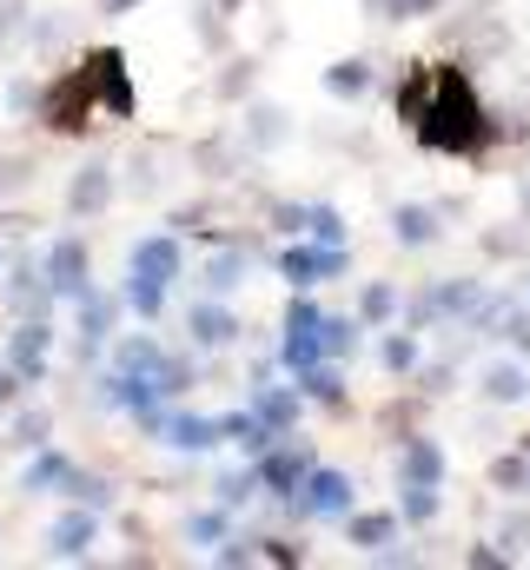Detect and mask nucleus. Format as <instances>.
I'll list each match as a JSON object with an SVG mask.
<instances>
[{"label": "nucleus", "instance_id": "1a4fd4ad", "mask_svg": "<svg viewBox=\"0 0 530 570\" xmlns=\"http://www.w3.org/2000/svg\"><path fill=\"white\" fill-rule=\"evenodd\" d=\"M345 266H352L345 246H292V253H278V273H285L292 292H305V285H318V279H338Z\"/></svg>", "mask_w": 530, "mask_h": 570}, {"label": "nucleus", "instance_id": "412c9836", "mask_svg": "<svg viewBox=\"0 0 530 570\" xmlns=\"http://www.w3.org/2000/svg\"><path fill=\"white\" fill-rule=\"evenodd\" d=\"M372 80H379V73H372V60H359V53L325 67V94H332V100H365V94H372Z\"/></svg>", "mask_w": 530, "mask_h": 570}, {"label": "nucleus", "instance_id": "c756f323", "mask_svg": "<svg viewBox=\"0 0 530 570\" xmlns=\"http://www.w3.org/2000/svg\"><path fill=\"white\" fill-rule=\"evenodd\" d=\"M491 484H498V491H530V451L524 444L491 458Z\"/></svg>", "mask_w": 530, "mask_h": 570}, {"label": "nucleus", "instance_id": "473e14b6", "mask_svg": "<svg viewBox=\"0 0 530 570\" xmlns=\"http://www.w3.org/2000/svg\"><path fill=\"white\" fill-rule=\"evenodd\" d=\"M318 345H325V358L359 352V318H318Z\"/></svg>", "mask_w": 530, "mask_h": 570}, {"label": "nucleus", "instance_id": "58836bf2", "mask_svg": "<svg viewBox=\"0 0 530 570\" xmlns=\"http://www.w3.org/2000/svg\"><path fill=\"white\" fill-rule=\"evenodd\" d=\"M305 233H312L318 246H345V226H338L332 206H305Z\"/></svg>", "mask_w": 530, "mask_h": 570}, {"label": "nucleus", "instance_id": "cd10ccee", "mask_svg": "<svg viewBox=\"0 0 530 570\" xmlns=\"http://www.w3.org/2000/svg\"><path fill=\"white\" fill-rule=\"evenodd\" d=\"M107 325H114V298H100L94 285L80 292V352H94L100 338H107Z\"/></svg>", "mask_w": 530, "mask_h": 570}, {"label": "nucleus", "instance_id": "e433bc0d", "mask_svg": "<svg viewBox=\"0 0 530 570\" xmlns=\"http://www.w3.org/2000/svg\"><path fill=\"white\" fill-rule=\"evenodd\" d=\"M213 491H219V504H226V511H239V504H253V491H259V471H226Z\"/></svg>", "mask_w": 530, "mask_h": 570}, {"label": "nucleus", "instance_id": "e2e57ef3", "mask_svg": "<svg viewBox=\"0 0 530 570\" xmlns=\"http://www.w3.org/2000/svg\"><path fill=\"white\" fill-rule=\"evenodd\" d=\"M524 451H530V431H524Z\"/></svg>", "mask_w": 530, "mask_h": 570}, {"label": "nucleus", "instance_id": "f704fd0d", "mask_svg": "<svg viewBox=\"0 0 530 570\" xmlns=\"http://www.w3.org/2000/svg\"><path fill=\"white\" fill-rule=\"evenodd\" d=\"M398 312V285H365L359 292V325H385Z\"/></svg>", "mask_w": 530, "mask_h": 570}, {"label": "nucleus", "instance_id": "3c124183", "mask_svg": "<svg viewBox=\"0 0 530 570\" xmlns=\"http://www.w3.org/2000/svg\"><path fill=\"white\" fill-rule=\"evenodd\" d=\"M199 40H206L213 53L226 47V13H219V7H213V13H199Z\"/></svg>", "mask_w": 530, "mask_h": 570}, {"label": "nucleus", "instance_id": "4d7b16f0", "mask_svg": "<svg viewBox=\"0 0 530 570\" xmlns=\"http://www.w3.org/2000/svg\"><path fill=\"white\" fill-rule=\"evenodd\" d=\"M444 385H451V365H431V372H424V392H431V399H438V392H444Z\"/></svg>", "mask_w": 530, "mask_h": 570}, {"label": "nucleus", "instance_id": "680f3d73", "mask_svg": "<svg viewBox=\"0 0 530 570\" xmlns=\"http://www.w3.org/2000/svg\"><path fill=\"white\" fill-rule=\"evenodd\" d=\"M524 213H530V186H524Z\"/></svg>", "mask_w": 530, "mask_h": 570}, {"label": "nucleus", "instance_id": "f03ea898", "mask_svg": "<svg viewBox=\"0 0 530 570\" xmlns=\"http://www.w3.org/2000/svg\"><path fill=\"white\" fill-rule=\"evenodd\" d=\"M179 279V239L173 233H153L132 246V285H127V305L139 318H159L166 305V285Z\"/></svg>", "mask_w": 530, "mask_h": 570}, {"label": "nucleus", "instance_id": "bb28decb", "mask_svg": "<svg viewBox=\"0 0 530 570\" xmlns=\"http://www.w3.org/2000/svg\"><path fill=\"white\" fill-rule=\"evenodd\" d=\"M159 186H166V159H159V146H139L127 159V193L132 199H153Z\"/></svg>", "mask_w": 530, "mask_h": 570}, {"label": "nucleus", "instance_id": "dca6fc26", "mask_svg": "<svg viewBox=\"0 0 530 570\" xmlns=\"http://www.w3.org/2000/svg\"><path fill=\"white\" fill-rule=\"evenodd\" d=\"M431 80H438V67H431V60H404L398 94H392V107H398V120H404V127H418V120H424V107H431Z\"/></svg>", "mask_w": 530, "mask_h": 570}, {"label": "nucleus", "instance_id": "4be33fe9", "mask_svg": "<svg viewBox=\"0 0 530 570\" xmlns=\"http://www.w3.org/2000/svg\"><path fill=\"white\" fill-rule=\"evenodd\" d=\"M298 392H305V399H318L325 412H345V379H338V358L305 365V372H298Z\"/></svg>", "mask_w": 530, "mask_h": 570}, {"label": "nucleus", "instance_id": "864d4df0", "mask_svg": "<svg viewBox=\"0 0 530 570\" xmlns=\"http://www.w3.org/2000/svg\"><path fill=\"white\" fill-rule=\"evenodd\" d=\"M272 226H278V233H305V206H285V199H278V206H272Z\"/></svg>", "mask_w": 530, "mask_h": 570}, {"label": "nucleus", "instance_id": "39448f33", "mask_svg": "<svg viewBox=\"0 0 530 570\" xmlns=\"http://www.w3.org/2000/svg\"><path fill=\"white\" fill-rule=\"evenodd\" d=\"M80 73H87V87H94L107 120H132V80H127V53L120 47H94L80 60Z\"/></svg>", "mask_w": 530, "mask_h": 570}, {"label": "nucleus", "instance_id": "a211bd4d", "mask_svg": "<svg viewBox=\"0 0 530 570\" xmlns=\"http://www.w3.org/2000/svg\"><path fill=\"white\" fill-rule=\"evenodd\" d=\"M94 538H100L94 504H80V511H67V518L47 531V551H53V558H87V551H94Z\"/></svg>", "mask_w": 530, "mask_h": 570}, {"label": "nucleus", "instance_id": "603ef678", "mask_svg": "<svg viewBox=\"0 0 530 570\" xmlns=\"http://www.w3.org/2000/svg\"><path fill=\"white\" fill-rule=\"evenodd\" d=\"M186 531H193L199 544H213V538H226V518H219V511H199V518H193Z\"/></svg>", "mask_w": 530, "mask_h": 570}, {"label": "nucleus", "instance_id": "49530a36", "mask_svg": "<svg viewBox=\"0 0 530 570\" xmlns=\"http://www.w3.org/2000/svg\"><path fill=\"white\" fill-rule=\"evenodd\" d=\"M60 478H67V458H53V451H47V458L27 471V491H47V484H60Z\"/></svg>", "mask_w": 530, "mask_h": 570}, {"label": "nucleus", "instance_id": "f8f14e48", "mask_svg": "<svg viewBox=\"0 0 530 570\" xmlns=\"http://www.w3.org/2000/svg\"><path fill=\"white\" fill-rule=\"evenodd\" d=\"M47 285H53V292H67V298H80V292L94 285V259H87V239H60V246L47 253Z\"/></svg>", "mask_w": 530, "mask_h": 570}, {"label": "nucleus", "instance_id": "2f4dec72", "mask_svg": "<svg viewBox=\"0 0 530 570\" xmlns=\"http://www.w3.org/2000/svg\"><path fill=\"white\" fill-rule=\"evenodd\" d=\"M166 365V352L153 345V338H120V372H132V379H153Z\"/></svg>", "mask_w": 530, "mask_h": 570}, {"label": "nucleus", "instance_id": "79ce46f5", "mask_svg": "<svg viewBox=\"0 0 530 570\" xmlns=\"http://www.w3.org/2000/svg\"><path fill=\"white\" fill-rule=\"evenodd\" d=\"M60 491H67V498H80V504H94V511L107 504V484H100V478H87V471H73V464H67V478H60Z\"/></svg>", "mask_w": 530, "mask_h": 570}, {"label": "nucleus", "instance_id": "72a5a7b5", "mask_svg": "<svg viewBox=\"0 0 530 570\" xmlns=\"http://www.w3.org/2000/svg\"><path fill=\"white\" fill-rule=\"evenodd\" d=\"M438 504H444V498H438V484H404L398 518H404V524H431V518H438Z\"/></svg>", "mask_w": 530, "mask_h": 570}, {"label": "nucleus", "instance_id": "aec40b11", "mask_svg": "<svg viewBox=\"0 0 530 570\" xmlns=\"http://www.w3.org/2000/svg\"><path fill=\"white\" fill-rule=\"evenodd\" d=\"M298 405H305V392H298V385H253V412H259L272 431L298 425Z\"/></svg>", "mask_w": 530, "mask_h": 570}, {"label": "nucleus", "instance_id": "0eeeda50", "mask_svg": "<svg viewBox=\"0 0 530 570\" xmlns=\"http://www.w3.org/2000/svg\"><path fill=\"white\" fill-rule=\"evenodd\" d=\"M253 471H259V491H272V498L285 504V498L298 491V478L312 471V451H305V444H285V438H272L259 458H253Z\"/></svg>", "mask_w": 530, "mask_h": 570}, {"label": "nucleus", "instance_id": "a878e982", "mask_svg": "<svg viewBox=\"0 0 530 570\" xmlns=\"http://www.w3.org/2000/svg\"><path fill=\"white\" fill-rule=\"evenodd\" d=\"M159 431H166V444H179V451H213L219 444V419H159Z\"/></svg>", "mask_w": 530, "mask_h": 570}, {"label": "nucleus", "instance_id": "9b49d317", "mask_svg": "<svg viewBox=\"0 0 530 570\" xmlns=\"http://www.w3.org/2000/svg\"><path fill=\"white\" fill-rule=\"evenodd\" d=\"M193 173H213V179H233V173H246V140H239V127H219V134H206V140H193Z\"/></svg>", "mask_w": 530, "mask_h": 570}, {"label": "nucleus", "instance_id": "09e8293b", "mask_svg": "<svg viewBox=\"0 0 530 570\" xmlns=\"http://www.w3.org/2000/svg\"><path fill=\"white\" fill-rule=\"evenodd\" d=\"M464 564L471 570H511V551H504V544H471Z\"/></svg>", "mask_w": 530, "mask_h": 570}, {"label": "nucleus", "instance_id": "c03bdc74", "mask_svg": "<svg viewBox=\"0 0 530 570\" xmlns=\"http://www.w3.org/2000/svg\"><path fill=\"white\" fill-rule=\"evenodd\" d=\"M173 233H219V206H179Z\"/></svg>", "mask_w": 530, "mask_h": 570}, {"label": "nucleus", "instance_id": "13d9d810", "mask_svg": "<svg viewBox=\"0 0 530 570\" xmlns=\"http://www.w3.org/2000/svg\"><path fill=\"white\" fill-rule=\"evenodd\" d=\"M13 392H20V379H13V372H0V412L13 405Z\"/></svg>", "mask_w": 530, "mask_h": 570}, {"label": "nucleus", "instance_id": "052dcab7", "mask_svg": "<svg viewBox=\"0 0 530 570\" xmlns=\"http://www.w3.org/2000/svg\"><path fill=\"white\" fill-rule=\"evenodd\" d=\"M213 7H219V13H226V20H233V13H239V7H246V0H213Z\"/></svg>", "mask_w": 530, "mask_h": 570}, {"label": "nucleus", "instance_id": "f257e3e1", "mask_svg": "<svg viewBox=\"0 0 530 570\" xmlns=\"http://www.w3.org/2000/svg\"><path fill=\"white\" fill-rule=\"evenodd\" d=\"M411 134H418L424 153H444V159H484L511 127L478 100L464 60H451V67H438V80H431V107H424V120H418Z\"/></svg>", "mask_w": 530, "mask_h": 570}, {"label": "nucleus", "instance_id": "5fc2aeb1", "mask_svg": "<svg viewBox=\"0 0 530 570\" xmlns=\"http://www.w3.org/2000/svg\"><path fill=\"white\" fill-rule=\"evenodd\" d=\"M219 564H253V544H246V538H233V544L219 551Z\"/></svg>", "mask_w": 530, "mask_h": 570}, {"label": "nucleus", "instance_id": "a18cd8bd", "mask_svg": "<svg viewBox=\"0 0 530 570\" xmlns=\"http://www.w3.org/2000/svg\"><path fill=\"white\" fill-rule=\"evenodd\" d=\"M372 7H379L385 20H418V13H438L444 0H372Z\"/></svg>", "mask_w": 530, "mask_h": 570}, {"label": "nucleus", "instance_id": "c9c22d12", "mask_svg": "<svg viewBox=\"0 0 530 570\" xmlns=\"http://www.w3.org/2000/svg\"><path fill=\"white\" fill-rule=\"evenodd\" d=\"M253 564H305V544H292V538H253Z\"/></svg>", "mask_w": 530, "mask_h": 570}, {"label": "nucleus", "instance_id": "9d476101", "mask_svg": "<svg viewBox=\"0 0 530 570\" xmlns=\"http://www.w3.org/2000/svg\"><path fill=\"white\" fill-rule=\"evenodd\" d=\"M239 140H246V153H278V146L292 140V114H285L278 100H246Z\"/></svg>", "mask_w": 530, "mask_h": 570}, {"label": "nucleus", "instance_id": "ea45409f", "mask_svg": "<svg viewBox=\"0 0 530 570\" xmlns=\"http://www.w3.org/2000/svg\"><path fill=\"white\" fill-rule=\"evenodd\" d=\"M33 186V159L27 153H0V199L7 193H27Z\"/></svg>", "mask_w": 530, "mask_h": 570}, {"label": "nucleus", "instance_id": "4c0bfd02", "mask_svg": "<svg viewBox=\"0 0 530 570\" xmlns=\"http://www.w3.org/2000/svg\"><path fill=\"white\" fill-rule=\"evenodd\" d=\"M379 358H385V372H392V379H404V372L418 365V338H411V332L398 325L392 338H385V352H379Z\"/></svg>", "mask_w": 530, "mask_h": 570}, {"label": "nucleus", "instance_id": "7c9ffc66", "mask_svg": "<svg viewBox=\"0 0 530 570\" xmlns=\"http://www.w3.org/2000/svg\"><path fill=\"white\" fill-rule=\"evenodd\" d=\"M246 259H253L246 246H226V253H213V266H206V285H213V292H233V285L246 279Z\"/></svg>", "mask_w": 530, "mask_h": 570}, {"label": "nucleus", "instance_id": "2eb2a0df", "mask_svg": "<svg viewBox=\"0 0 530 570\" xmlns=\"http://www.w3.org/2000/svg\"><path fill=\"white\" fill-rule=\"evenodd\" d=\"M478 392L491 405H524L530 399V358H491L484 379H478Z\"/></svg>", "mask_w": 530, "mask_h": 570}, {"label": "nucleus", "instance_id": "393cba45", "mask_svg": "<svg viewBox=\"0 0 530 570\" xmlns=\"http://www.w3.org/2000/svg\"><path fill=\"white\" fill-rule=\"evenodd\" d=\"M7 298H13V312H20V318H40V312H47V298H53V285H47V273H33V266H13Z\"/></svg>", "mask_w": 530, "mask_h": 570}, {"label": "nucleus", "instance_id": "7ed1b4c3", "mask_svg": "<svg viewBox=\"0 0 530 570\" xmlns=\"http://www.w3.org/2000/svg\"><path fill=\"white\" fill-rule=\"evenodd\" d=\"M33 107H40V120H47L53 134H67V140H73V134H87V127H94V114H100V100H94V87H87V73H80V67H73V73H60V80H47Z\"/></svg>", "mask_w": 530, "mask_h": 570}, {"label": "nucleus", "instance_id": "423d86ee", "mask_svg": "<svg viewBox=\"0 0 530 570\" xmlns=\"http://www.w3.org/2000/svg\"><path fill=\"white\" fill-rule=\"evenodd\" d=\"M444 47H451L458 60H498V53H511V27H504L498 13H458V20L444 27Z\"/></svg>", "mask_w": 530, "mask_h": 570}, {"label": "nucleus", "instance_id": "6e6d98bb", "mask_svg": "<svg viewBox=\"0 0 530 570\" xmlns=\"http://www.w3.org/2000/svg\"><path fill=\"white\" fill-rule=\"evenodd\" d=\"M411 419H418V405H392L385 412V431H411Z\"/></svg>", "mask_w": 530, "mask_h": 570}, {"label": "nucleus", "instance_id": "6ab92c4d", "mask_svg": "<svg viewBox=\"0 0 530 570\" xmlns=\"http://www.w3.org/2000/svg\"><path fill=\"white\" fill-rule=\"evenodd\" d=\"M392 239L411 246V253H424V246L444 239V219H438L431 206H392Z\"/></svg>", "mask_w": 530, "mask_h": 570}, {"label": "nucleus", "instance_id": "b1692460", "mask_svg": "<svg viewBox=\"0 0 530 570\" xmlns=\"http://www.w3.org/2000/svg\"><path fill=\"white\" fill-rule=\"evenodd\" d=\"M345 538H352V544H365V551L392 544V538H398V511H345Z\"/></svg>", "mask_w": 530, "mask_h": 570}, {"label": "nucleus", "instance_id": "8fccbe9b", "mask_svg": "<svg viewBox=\"0 0 530 570\" xmlns=\"http://www.w3.org/2000/svg\"><path fill=\"white\" fill-rule=\"evenodd\" d=\"M27 27V0H0V47Z\"/></svg>", "mask_w": 530, "mask_h": 570}, {"label": "nucleus", "instance_id": "ddd939ff", "mask_svg": "<svg viewBox=\"0 0 530 570\" xmlns=\"http://www.w3.org/2000/svg\"><path fill=\"white\" fill-rule=\"evenodd\" d=\"M47 345H53L47 318H20V332H13V379L20 385H40L47 379Z\"/></svg>", "mask_w": 530, "mask_h": 570}, {"label": "nucleus", "instance_id": "20e7f679", "mask_svg": "<svg viewBox=\"0 0 530 570\" xmlns=\"http://www.w3.org/2000/svg\"><path fill=\"white\" fill-rule=\"evenodd\" d=\"M352 478L345 471H325V464H312L305 478H298V491L285 498V518H298V524H312V518H345L352 511Z\"/></svg>", "mask_w": 530, "mask_h": 570}, {"label": "nucleus", "instance_id": "6e6552de", "mask_svg": "<svg viewBox=\"0 0 530 570\" xmlns=\"http://www.w3.org/2000/svg\"><path fill=\"white\" fill-rule=\"evenodd\" d=\"M114 193H120L114 166H107V159H87V166L67 179V213H73V219H100V213L114 206Z\"/></svg>", "mask_w": 530, "mask_h": 570}, {"label": "nucleus", "instance_id": "c85d7f7f", "mask_svg": "<svg viewBox=\"0 0 530 570\" xmlns=\"http://www.w3.org/2000/svg\"><path fill=\"white\" fill-rule=\"evenodd\" d=\"M253 80H259V60H226V73L213 80V94L226 107H239V100H253Z\"/></svg>", "mask_w": 530, "mask_h": 570}, {"label": "nucleus", "instance_id": "de8ad7c7", "mask_svg": "<svg viewBox=\"0 0 530 570\" xmlns=\"http://www.w3.org/2000/svg\"><path fill=\"white\" fill-rule=\"evenodd\" d=\"M47 431H53V419H47V412H20V425H13V444H47Z\"/></svg>", "mask_w": 530, "mask_h": 570}, {"label": "nucleus", "instance_id": "37998d69", "mask_svg": "<svg viewBox=\"0 0 530 570\" xmlns=\"http://www.w3.org/2000/svg\"><path fill=\"white\" fill-rule=\"evenodd\" d=\"M498 544H504L511 558L530 544V511H524V504H518V511H504V524H498Z\"/></svg>", "mask_w": 530, "mask_h": 570}, {"label": "nucleus", "instance_id": "f3484780", "mask_svg": "<svg viewBox=\"0 0 530 570\" xmlns=\"http://www.w3.org/2000/svg\"><path fill=\"white\" fill-rule=\"evenodd\" d=\"M404 451H398V478L404 484H444V451H438V438H398Z\"/></svg>", "mask_w": 530, "mask_h": 570}, {"label": "nucleus", "instance_id": "bf43d9fd", "mask_svg": "<svg viewBox=\"0 0 530 570\" xmlns=\"http://www.w3.org/2000/svg\"><path fill=\"white\" fill-rule=\"evenodd\" d=\"M139 0H100V13H132Z\"/></svg>", "mask_w": 530, "mask_h": 570}, {"label": "nucleus", "instance_id": "a19ab883", "mask_svg": "<svg viewBox=\"0 0 530 570\" xmlns=\"http://www.w3.org/2000/svg\"><path fill=\"white\" fill-rule=\"evenodd\" d=\"M484 253H491V259H524L530 239L518 233V226H491V233H484Z\"/></svg>", "mask_w": 530, "mask_h": 570}, {"label": "nucleus", "instance_id": "5701e85b", "mask_svg": "<svg viewBox=\"0 0 530 570\" xmlns=\"http://www.w3.org/2000/svg\"><path fill=\"white\" fill-rule=\"evenodd\" d=\"M219 438H233V444H239L246 458H259L265 444H272V438H285V431H272V425L259 419V412L246 405V412H233V419H219Z\"/></svg>", "mask_w": 530, "mask_h": 570}, {"label": "nucleus", "instance_id": "4468645a", "mask_svg": "<svg viewBox=\"0 0 530 570\" xmlns=\"http://www.w3.org/2000/svg\"><path fill=\"white\" fill-rule=\"evenodd\" d=\"M239 332H246V325H239L226 305H193V312H186V338H193L199 352H226Z\"/></svg>", "mask_w": 530, "mask_h": 570}]
</instances>
